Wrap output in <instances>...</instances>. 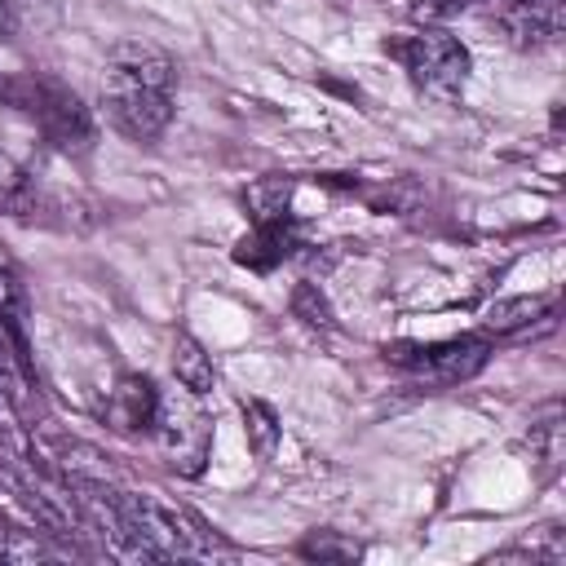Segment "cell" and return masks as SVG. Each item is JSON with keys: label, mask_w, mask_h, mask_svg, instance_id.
<instances>
[{"label": "cell", "mask_w": 566, "mask_h": 566, "mask_svg": "<svg viewBox=\"0 0 566 566\" xmlns=\"http://www.w3.org/2000/svg\"><path fill=\"white\" fill-rule=\"evenodd\" d=\"M124 522L142 548V557H195V553H212V531L181 504L159 500L155 491H124L119 495Z\"/></svg>", "instance_id": "cell-1"}, {"label": "cell", "mask_w": 566, "mask_h": 566, "mask_svg": "<svg viewBox=\"0 0 566 566\" xmlns=\"http://www.w3.org/2000/svg\"><path fill=\"white\" fill-rule=\"evenodd\" d=\"M389 53L402 62L411 84L424 97H438V102H455L469 84V71H473V57L460 44V35H451L442 27H420L402 40H394Z\"/></svg>", "instance_id": "cell-2"}, {"label": "cell", "mask_w": 566, "mask_h": 566, "mask_svg": "<svg viewBox=\"0 0 566 566\" xmlns=\"http://www.w3.org/2000/svg\"><path fill=\"white\" fill-rule=\"evenodd\" d=\"M385 358L398 363L416 380L460 385L486 367L491 345H486V336H451V340H429V345H389Z\"/></svg>", "instance_id": "cell-3"}, {"label": "cell", "mask_w": 566, "mask_h": 566, "mask_svg": "<svg viewBox=\"0 0 566 566\" xmlns=\"http://www.w3.org/2000/svg\"><path fill=\"white\" fill-rule=\"evenodd\" d=\"M9 97L31 111V119L40 124V133L53 146L71 150V146H88L93 142V119H88L84 102L71 88H62L57 80H27L22 88L9 84Z\"/></svg>", "instance_id": "cell-4"}, {"label": "cell", "mask_w": 566, "mask_h": 566, "mask_svg": "<svg viewBox=\"0 0 566 566\" xmlns=\"http://www.w3.org/2000/svg\"><path fill=\"white\" fill-rule=\"evenodd\" d=\"M102 106H106L111 124L133 142H155L172 124V93L124 80V75L102 80Z\"/></svg>", "instance_id": "cell-5"}, {"label": "cell", "mask_w": 566, "mask_h": 566, "mask_svg": "<svg viewBox=\"0 0 566 566\" xmlns=\"http://www.w3.org/2000/svg\"><path fill=\"white\" fill-rule=\"evenodd\" d=\"M168 455L186 460L181 469L186 473H199L203 455H208V442H212V424L208 416L195 407V394L181 389V394H168L159 389V407H155V429H150Z\"/></svg>", "instance_id": "cell-6"}, {"label": "cell", "mask_w": 566, "mask_h": 566, "mask_svg": "<svg viewBox=\"0 0 566 566\" xmlns=\"http://www.w3.org/2000/svg\"><path fill=\"white\" fill-rule=\"evenodd\" d=\"M106 75H124V80H137V84H150L164 93H172V84H177L172 57L155 44H142V40H119L106 53Z\"/></svg>", "instance_id": "cell-7"}, {"label": "cell", "mask_w": 566, "mask_h": 566, "mask_svg": "<svg viewBox=\"0 0 566 566\" xmlns=\"http://www.w3.org/2000/svg\"><path fill=\"white\" fill-rule=\"evenodd\" d=\"M292 243H296L292 217H287V212H270V217L256 221L252 234H243V239L234 243V261L248 265V270H256V274H265V270H274V265L292 252Z\"/></svg>", "instance_id": "cell-8"}, {"label": "cell", "mask_w": 566, "mask_h": 566, "mask_svg": "<svg viewBox=\"0 0 566 566\" xmlns=\"http://www.w3.org/2000/svg\"><path fill=\"white\" fill-rule=\"evenodd\" d=\"M155 407H159V389L150 376H119V385L111 389V420L124 433H150L155 429Z\"/></svg>", "instance_id": "cell-9"}, {"label": "cell", "mask_w": 566, "mask_h": 566, "mask_svg": "<svg viewBox=\"0 0 566 566\" xmlns=\"http://www.w3.org/2000/svg\"><path fill=\"white\" fill-rule=\"evenodd\" d=\"M172 376H177V385L190 389L195 398H203V394L217 385L212 354H208L190 332H177V340H172Z\"/></svg>", "instance_id": "cell-10"}, {"label": "cell", "mask_w": 566, "mask_h": 566, "mask_svg": "<svg viewBox=\"0 0 566 566\" xmlns=\"http://www.w3.org/2000/svg\"><path fill=\"white\" fill-rule=\"evenodd\" d=\"M243 433H248V447L256 460H274L279 442H283V424H279V411L261 398H248L243 402Z\"/></svg>", "instance_id": "cell-11"}, {"label": "cell", "mask_w": 566, "mask_h": 566, "mask_svg": "<svg viewBox=\"0 0 566 566\" xmlns=\"http://www.w3.org/2000/svg\"><path fill=\"white\" fill-rule=\"evenodd\" d=\"M544 310H548V301H544V296H509V301H495V305L486 310L482 327H486V332H495V336H504V332L531 327Z\"/></svg>", "instance_id": "cell-12"}, {"label": "cell", "mask_w": 566, "mask_h": 566, "mask_svg": "<svg viewBox=\"0 0 566 566\" xmlns=\"http://www.w3.org/2000/svg\"><path fill=\"white\" fill-rule=\"evenodd\" d=\"M0 327L13 336V345L27 358V292L9 270H0Z\"/></svg>", "instance_id": "cell-13"}, {"label": "cell", "mask_w": 566, "mask_h": 566, "mask_svg": "<svg viewBox=\"0 0 566 566\" xmlns=\"http://www.w3.org/2000/svg\"><path fill=\"white\" fill-rule=\"evenodd\" d=\"M0 398L9 407L27 402V358H22V349L13 345V336L4 327H0Z\"/></svg>", "instance_id": "cell-14"}, {"label": "cell", "mask_w": 566, "mask_h": 566, "mask_svg": "<svg viewBox=\"0 0 566 566\" xmlns=\"http://www.w3.org/2000/svg\"><path fill=\"white\" fill-rule=\"evenodd\" d=\"M301 553L305 557H318V562H354L358 557V544L354 539H340L336 531H310L301 539Z\"/></svg>", "instance_id": "cell-15"}, {"label": "cell", "mask_w": 566, "mask_h": 566, "mask_svg": "<svg viewBox=\"0 0 566 566\" xmlns=\"http://www.w3.org/2000/svg\"><path fill=\"white\" fill-rule=\"evenodd\" d=\"M292 314L296 318H305L310 327H332V305H327V296L318 292V283H296V292H292Z\"/></svg>", "instance_id": "cell-16"}, {"label": "cell", "mask_w": 566, "mask_h": 566, "mask_svg": "<svg viewBox=\"0 0 566 566\" xmlns=\"http://www.w3.org/2000/svg\"><path fill=\"white\" fill-rule=\"evenodd\" d=\"M464 4H473V0H416V13H420V18H451V13H460Z\"/></svg>", "instance_id": "cell-17"}, {"label": "cell", "mask_w": 566, "mask_h": 566, "mask_svg": "<svg viewBox=\"0 0 566 566\" xmlns=\"http://www.w3.org/2000/svg\"><path fill=\"white\" fill-rule=\"evenodd\" d=\"M9 35V0H0V40Z\"/></svg>", "instance_id": "cell-18"}, {"label": "cell", "mask_w": 566, "mask_h": 566, "mask_svg": "<svg viewBox=\"0 0 566 566\" xmlns=\"http://www.w3.org/2000/svg\"><path fill=\"white\" fill-rule=\"evenodd\" d=\"M0 97H9V84H4V80H0Z\"/></svg>", "instance_id": "cell-19"}, {"label": "cell", "mask_w": 566, "mask_h": 566, "mask_svg": "<svg viewBox=\"0 0 566 566\" xmlns=\"http://www.w3.org/2000/svg\"><path fill=\"white\" fill-rule=\"evenodd\" d=\"M522 4H531V0H522Z\"/></svg>", "instance_id": "cell-20"}]
</instances>
